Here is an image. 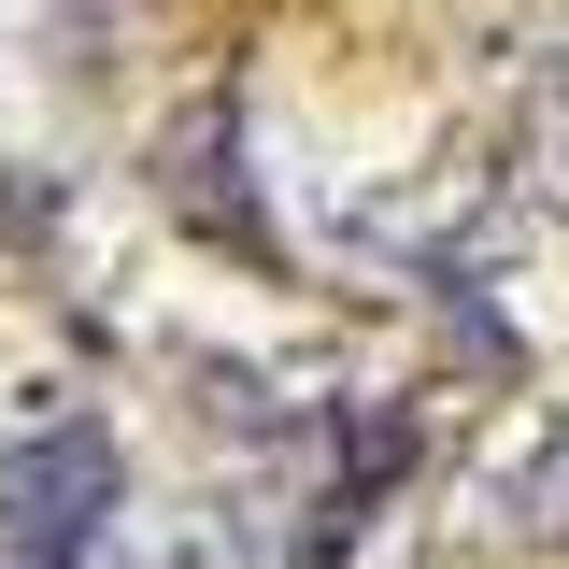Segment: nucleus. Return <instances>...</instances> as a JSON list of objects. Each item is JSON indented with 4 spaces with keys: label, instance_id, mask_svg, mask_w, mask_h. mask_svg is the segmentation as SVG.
Wrapping results in <instances>:
<instances>
[{
    "label": "nucleus",
    "instance_id": "1",
    "mask_svg": "<svg viewBox=\"0 0 569 569\" xmlns=\"http://www.w3.org/2000/svg\"><path fill=\"white\" fill-rule=\"evenodd\" d=\"M100 512H114L100 427H43V441L0 470V556H14V569H86V556H100Z\"/></svg>",
    "mask_w": 569,
    "mask_h": 569
},
{
    "label": "nucleus",
    "instance_id": "2",
    "mask_svg": "<svg viewBox=\"0 0 569 569\" xmlns=\"http://www.w3.org/2000/svg\"><path fill=\"white\" fill-rule=\"evenodd\" d=\"M527 157H541V186H556V200H569V71H556V86H541V142H527Z\"/></svg>",
    "mask_w": 569,
    "mask_h": 569
}]
</instances>
